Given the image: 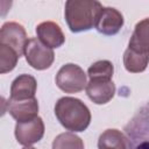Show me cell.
Wrapping results in <instances>:
<instances>
[{
  "label": "cell",
  "instance_id": "obj_1",
  "mask_svg": "<svg viewBox=\"0 0 149 149\" xmlns=\"http://www.w3.org/2000/svg\"><path fill=\"white\" fill-rule=\"evenodd\" d=\"M55 114L61 125L71 132H84L91 122L88 107L79 99L63 97L55 105Z\"/></svg>",
  "mask_w": 149,
  "mask_h": 149
},
{
  "label": "cell",
  "instance_id": "obj_2",
  "mask_svg": "<svg viewBox=\"0 0 149 149\" xmlns=\"http://www.w3.org/2000/svg\"><path fill=\"white\" fill-rule=\"evenodd\" d=\"M102 5L95 0H68L65 2V20L72 33L90 30L95 26V20Z\"/></svg>",
  "mask_w": 149,
  "mask_h": 149
},
{
  "label": "cell",
  "instance_id": "obj_3",
  "mask_svg": "<svg viewBox=\"0 0 149 149\" xmlns=\"http://www.w3.org/2000/svg\"><path fill=\"white\" fill-rule=\"evenodd\" d=\"M125 135L129 149H149V101L126 125Z\"/></svg>",
  "mask_w": 149,
  "mask_h": 149
},
{
  "label": "cell",
  "instance_id": "obj_4",
  "mask_svg": "<svg viewBox=\"0 0 149 149\" xmlns=\"http://www.w3.org/2000/svg\"><path fill=\"white\" fill-rule=\"evenodd\" d=\"M56 84L65 93L80 92L87 85L86 73L79 65L68 63L58 70L56 74Z\"/></svg>",
  "mask_w": 149,
  "mask_h": 149
},
{
  "label": "cell",
  "instance_id": "obj_5",
  "mask_svg": "<svg viewBox=\"0 0 149 149\" xmlns=\"http://www.w3.org/2000/svg\"><path fill=\"white\" fill-rule=\"evenodd\" d=\"M27 63L36 70H45L51 66L55 59L54 50L36 37L28 40L24 48Z\"/></svg>",
  "mask_w": 149,
  "mask_h": 149
},
{
  "label": "cell",
  "instance_id": "obj_6",
  "mask_svg": "<svg viewBox=\"0 0 149 149\" xmlns=\"http://www.w3.org/2000/svg\"><path fill=\"white\" fill-rule=\"evenodd\" d=\"M28 42L27 33L22 24L17 22H6L0 29V44L7 45L15 50L21 57Z\"/></svg>",
  "mask_w": 149,
  "mask_h": 149
},
{
  "label": "cell",
  "instance_id": "obj_7",
  "mask_svg": "<svg viewBox=\"0 0 149 149\" xmlns=\"http://www.w3.org/2000/svg\"><path fill=\"white\" fill-rule=\"evenodd\" d=\"M44 135V123L40 116L33 120L17 122L15 126V137L24 147H30L38 142Z\"/></svg>",
  "mask_w": 149,
  "mask_h": 149
},
{
  "label": "cell",
  "instance_id": "obj_8",
  "mask_svg": "<svg viewBox=\"0 0 149 149\" xmlns=\"http://www.w3.org/2000/svg\"><path fill=\"white\" fill-rule=\"evenodd\" d=\"M123 26L122 14L113 7H102L95 20V29L104 35L112 36L120 31Z\"/></svg>",
  "mask_w": 149,
  "mask_h": 149
},
{
  "label": "cell",
  "instance_id": "obj_9",
  "mask_svg": "<svg viewBox=\"0 0 149 149\" xmlns=\"http://www.w3.org/2000/svg\"><path fill=\"white\" fill-rule=\"evenodd\" d=\"M87 97L97 105L107 104L115 93V85L112 79L107 78H94L90 79L86 87Z\"/></svg>",
  "mask_w": 149,
  "mask_h": 149
},
{
  "label": "cell",
  "instance_id": "obj_10",
  "mask_svg": "<svg viewBox=\"0 0 149 149\" xmlns=\"http://www.w3.org/2000/svg\"><path fill=\"white\" fill-rule=\"evenodd\" d=\"M8 112L17 121L24 122L35 119L38 113V102L36 98L26 100H8Z\"/></svg>",
  "mask_w": 149,
  "mask_h": 149
},
{
  "label": "cell",
  "instance_id": "obj_11",
  "mask_svg": "<svg viewBox=\"0 0 149 149\" xmlns=\"http://www.w3.org/2000/svg\"><path fill=\"white\" fill-rule=\"evenodd\" d=\"M37 83L31 74H20L10 86V100H26L35 98Z\"/></svg>",
  "mask_w": 149,
  "mask_h": 149
},
{
  "label": "cell",
  "instance_id": "obj_12",
  "mask_svg": "<svg viewBox=\"0 0 149 149\" xmlns=\"http://www.w3.org/2000/svg\"><path fill=\"white\" fill-rule=\"evenodd\" d=\"M36 34L38 40L45 45L52 48H59L65 42V36L61 27L52 21H45L36 27Z\"/></svg>",
  "mask_w": 149,
  "mask_h": 149
},
{
  "label": "cell",
  "instance_id": "obj_13",
  "mask_svg": "<svg viewBox=\"0 0 149 149\" xmlns=\"http://www.w3.org/2000/svg\"><path fill=\"white\" fill-rule=\"evenodd\" d=\"M149 63V51L128 47L123 54V65L128 72H143Z\"/></svg>",
  "mask_w": 149,
  "mask_h": 149
},
{
  "label": "cell",
  "instance_id": "obj_14",
  "mask_svg": "<svg viewBox=\"0 0 149 149\" xmlns=\"http://www.w3.org/2000/svg\"><path fill=\"white\" fill-rule=\"evenodd\" d=\"M98 149H129L125 134L118 129H106L98 139Z\"/></svg>",
  "mask_w": 149,
  "mask_h": 149
},
{
  "label": "cell",
  "instance_id": "obj_15",
  "mask_svg": "<svg viewBox=\"0 0 149 149\" xmlns=\"http://www.w3.org/2000/svg\"><path fill=\"white\" fill-rule=\"evenodd\" d=\"M128 47L149 51V17H146L136 23Z\"/></svg>",
  "mask_w": 149,
  "mask_h": 149
},
{
  "label": "cell",
  "instance_id": "obj_16",
  "mask_svg": "<svg viewBox=\"0 0 149 149\" xmlns=\"http://www.w3.org/2000/svg\"><path fill=\"white\" fill-rule=\"evenodd\" d=\"M52 149H84V142L73 133H62L55 137Z\"/></svg>",
  "mask_w": 149,
  "mask_h": 149
},
{
  "label": "cell",
  "instance_id": "obj_17",
  "mask_svg": "<svg viewBox=\"0 0 149 149\" xmlns=\"http://www.w3.org/2000/svg\"><path fill=\"white\" fill-rule=\"evenodd\" d=\"M19 58L20 56L15 50L7 45L0 44V73L12 71L15 68Z\"/></svg>",
  "mask_w": 149,
  "mask_h": 149
},
{
  "label": "cell",
  "instance_id": "obj_18",
  "mask_svg": "<svg viewBox=\"0 0 149 149\" xmlns=\"http://www.w3.org/2000/svg\"><path fill=\"white\" fill-rule=\"evenodd\" d=\"M113 72H114L113 64L109 61H105V59L93 63L87 70V74H88L90 79H94V78L112 79Z\"/></svg>",
  "mask_w": 149,
  "mask_h": 149
},
{
  "label": "cell",
  "instance_id": "obj_19",
  "mask_svg": "<svg viewBox=\"0 0 149 149\" xmlns=\"http://www.w3.org/2000/svg\"><path fill=\"white\" fill-rule=\"evenodd\" d=\"M23 149H35V148H33V147H24Z\"/></svg>",
  "mask_w": 149,
  "mask_h": 149
}]
</instances>
